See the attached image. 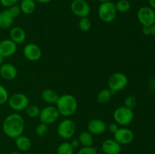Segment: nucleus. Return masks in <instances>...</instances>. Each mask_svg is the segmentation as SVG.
<instances>
[{
	"label": "nucleus",
	"instance_id": "1",
	"mask_svg": "<svg viewBox=\"0 0 155 154\" xmlns=\"http://www.w3.org/2000/svg\"><path fill=\"white\" fill-rule=\"evenodd\" d=\"M2 128L7 137L15 139L23 134L25 128V122L19 113H11L4 119Z\"/></svg>",
	"mask_w": 155,
	"mask_h": 154
},
{
	"label": "nucleus",
	"instance_id": "2",
	"mask_svg": "<svg viewBox=\"0 0 155 154\" xmlns=\"http://www.w3.org/2000/svg\"><path fill=\"white\" fill-rule=\"evenodd\" d=\"M55 104L61 116L64 117L73 116L77 112L78 107L77 98L70 94H65L59 96Z\"/></svg>",
	"mask_w": 155,
	"mask_h": 154
},
{
	"label": "nucleus",
	"instance_id": "3",
	"mask_svg": "<svg viewBox=\"0 0 155 154\" xmlns=\"http://www.w3.org/2000/svg\"><path fill=\"white\" fill-rule=\"evenodd\" d=\"M117 11L116 6L111 1L101 2L98 8V16L104 23H111L116 19Z\"/></svg>",
	"mask_w": 155,
	"mask_h": 154
},
{
	"label": "nucleus",
	"instance_id": "4",
	"mask_svg": "<svg viewBox=\"0 0 155 154\" xmlns=\"http://www.w3.org/2000/svg\"><path fill=\"white\" fill-rule=\"evenodd\" d=\"M113 117L114 122L120 126H126L133 122L134 119V113L133 110H131L125 106H121L114 110Z\"/></svg>",
	"mask_w": 155,
	"mask_h": 154
},
{
	"label": "nucleus",
	"instance_id": "5",
	"mask_svg": "<svg viewBox=\"0 0 155 154\" xmlns=\"http://www.w3.org/2000/svg\"><path fill=\"white\" fill-rule=\"evenodd\" d=\"M129 82L127 75L122 72H114L109 77L107 80L108 88L113 92V94L124 90L127 86Z\"/></svg>",
	"mask_w": 155,
	"mask_h": 154
},
{
	"label": "nucleus",
	"instance_id": "6",
	"mask_svg": "<svg viewBox=\"0 0 155 154\" xmlns=\"http://www.w3.org/2000/svg\"><path fill=\"white\" fill-rule=\"evenodd\" d=\"M77 129V125L72 119H63L57 128L58 134L64 140L71 139L74 135Z\"/></svg>",
	"mask_w": 155,
	"mask_h": 154
},
{
	"label": "nucleus",
	"instance_id": "7",
	"mask_svg": "<svg viewBox=\"0 0 155 154\" xmlns=\"http://www.w3.org/2000/svg\"><path fill=\"white\" fill-rule=\"evenodd\" d=\"M8 104L11 109L17 112L25 110L30 104V100L26 95L23 93H15L9 97Z\"/></svg>",
	"mask_w": 155,
	"mask_h": 154
},
{
	"label": "nucleus",
	"instance_id": "8",
	"mask_svg": "<svg viewBox=\"0 0 155 154\" xmlns=\"http://www.w3.org/2000/svg\"><path fill=\"white\" fill-rule=\"evenodd\" d=\"M137 19L142 27H151L155 24V10L150 6L141 7L137 11Z\"/></svg>",
	"mask_w": 155,
	"mask_h": 154
},
{
	"label": "nucleus",
	"instance_id": "9",
	"mask_svg": "<svg viewBox=\"0 0 155 154\" xmlns=\"http://www.w3.org/2000/svg\"><path fill=\"white\" fill-rule=\"evenodd\" d=\"M60 116L61 115L58 110L57 107H54V106L49 105L45 107L41 110L39 119L40 120V122H43V123L48 125L50 124L57 122Z\"/></svg>",
	"mask_w": 155,
	"mask_h": 154
},
{
	"label": "nucleus",
	"instance_id": "10",
	"mask_svg": "<svg viewBox=\"0 0 155 154\" xmlns=\"http://www.w3.org/2000/svg\"><path fill=\"white\" fill-rule=\"evenodd\" d=\"M71 8L73 13L78 18H86L90 14L91 8L86 0H74L71 2Z\"/></svg>",
	"mask_w": 155,
	"mask_h": 154
},
{
	"label": "nucleus",
	"instance_id": "11",
	"mask_svg": "<svg viewBox=\"0 0 155 154\" xmlns=\"http://www.w3.org/2000/svg\"><path fill=\"white\" fill-rule=\"evenodd\" d=\"M114 139L120 145H127L134 140V134L130 128L120 127L119 129L114 134Z\"/></svg>",
	"mask_w": 155,
	"mask_h": 154
},
{
	"label": "nucleus",
	"instance_id": "12",
	"mask_svg": "<svg viewBox=\"0 0 155 154\" xmlns=\"http://www.w3.org/2000/svg\"><path fill=\"white\" fill-rule=\"evenodd\" d=\"M23 54L26 59L32 62L38 61L42 57V50L40 47L35 43H28L24 47Z\"/></svg>",
	"mask_w": 155,
	"mask_h": 154
},
{
	"label": "nucleus",
	"instance_id": "13",
	"mask_svg": "<svg viewBox=\"0 0 155 154\" xmlns=\"http://www.w3.org/2000/svg\"><path fill=\"white\" fill-rule=\"evenodd\" d=\"M18 50L17 44L12 39H5L0 41V54L3 57H10L13 56Z\"/></svg>",
	"mask_w": 155,
	"mask_h": 154
},
{
	"label": "nucleus",
	"instance_id": "14",
	"mask_svg": "<svg viewBox=\"0 0 155 154\" xmlns=\"http://www.w3.org/2000/svg\"><path fill=\"white\" fill-rule=\"evenodd\" d=\"M107 125L105 122L99 119H91L87 125V131L92 134L99 135L105 132Z\"/></svg>",
	"mask_w": 155,
	"mask_h": 154
},
{
	"label": "nucleus",
	"instance_id": "15",
	"mask_svg": "<svg viewBox=\"0 0 155 154\" xmlns=\"http://www.w3.org/2000/svg\"><path fill=\"white\" fill-rule=\"evenodd\" d=\"M18 75L16 66L10 63H5L0 66V75L4 79L11 81L15 79Z\"/></svg>",
	"mask_w": 155,
	"mask_h": 154
},
{
	"label": "nucleus",
	"instance_id": "16",
	"mask_svg": "<svg viewBox=\"0 0 155 154\" xmlns=\"http://www.w3.org/2000/svg\"><path fill=\"white\" fill-rule=\"evenodd\" d=\"M101 150L104 154H120L121 145L114 139H106L101 143Z\"/></svg>",
	"mask_w": 155,
	"mask_h": 154
},
{
	"label": "nucleus",
	"instance_id": "17",
	"mask_svg": "<svg viewBox=\"0 0 155 154\" xmlns=\"http://www.w3.org/2000/svg\"><path fill=\"white\" fill-rule=\"evenodd\" d=\"M9 36H10V39H12L17 45L24 43L27 39L25 30L21 27H12L9 32Z\"/></svg>",
	"mask_w": 155,
	"mask_h": 154
},
{
	"label": "nucleus",
	"instance_id": "18",
	"mask_svg": "<svg viewBox=\"0 0 155 154\" xmlns=\"http://www.w3.org/2000/svg\"><path fill=\"white\" fill-rule=\"evenodd\" d=\"M15 18L9 13L8 9L0 11V28L2 30H8L11 28L14 23Z\"/></svg>",
	"mask_w": 155,
	"mask_h": 154
},
{
	"label": "nucleus",
	"instance_id": "19",
	"mask_svg": "<svg viewBox=\"0 0 155 154\" xmlns=\"http://www.w3.org/2000/svg\"><path fill=\"white\" fill-rule=\"evenodd\" d=\"M15 145L17 148L21 152H27L30 150L32 146L31 140L27 136L21 134L15 138Z\"/></svg>",
	"mask_w": 155,
	"mask_h": 154
},
{
	"label": "nucleus",
	"instance_id": "20",
	"mask_svg": "<svg viewBox=\"0 0 155 154\" xmlns=\"http://www.w3.org/2000/svg\"><path fill=\"white\" fill-rule=\"evenodd\" d=\"M41 98L44 102L49 104H55L59 96L57 92L51 88L44 89L41 93Z\"/></svg>",
	"mask_w": 155,
	"mask_h": 154
},
{
	"label": "nucleus",
	"instance_id": "21",
	"mask_svg": "<svg viewBox=\"0 0 155 154\" xmlns=\"http://www.w3.org/2000/svg\"><path fill=\"white\" fill-rule=\"evenodd\" d=\"M21 13L24 14H32L36 11V2L34 0H22L20 4Z\"/></svg>",
	"mask_w": 155,
	"mask_h": 154
},
{
	"label": "nucleus",
	"instance_id": "22",
	"mask_svg": "<svg viewBox=\"0 0 155 154\" xmlns=\"http://www.w3.org/2000/svg\"><path fill=\"white\" fill-rule=\"evenodd\" d=\"M78 140L80 141V145L83 146H92L94 143L93 134H91L88 131H82L79 134Z\"/></svg>",
	"mask_w": 155,
	"mask_h": 154
},
{
	"label": "nucleus",
	"instance_id": "23",
	"mask_svg": "<svg viewBox=\"0 0 155 154\" xmlns=\"http://www.w3.org/2000/svg\"><path fill=\"white\" fill-rule=\"evenodd\" d=\"M113 95V92L110 89L104 88L98 92V95H97V101L101 104H107L110 101Z\"/></svg>",
	"mask_w": 155,
	"mask_h": 154
},
{
	"label": "nucleus",
	"instance_id": "24",
	"mask_svg": "<svg viewBox=\"0 0 155 154\" xmlns=\"http://www.w3.org/2000/svg\"><path fill=\"white\" fill-rule=\"evenodd\" d=\"M57 154H74V149L70 142H63L57 148Z\"/></svg>",
	"mask_w": 155,
	"mask_h": 154
},
{
	"label": "nucleus",
	"instance_id": "25",
	"mask_svg": "<svg viewBox=\"0 0 155 154\" xmlns=\"http://www.w3.org/2000/svg\"><path fill=\"white\" fill-rule=\"evenodd\" d=\"M117 12L120 13H126L128 12L131 8V4L128 0H118L115 4Z\"/></svg>",
	"mask_w": 155,
	"mask_h": 154
},
{
	"label": "nucleus",
	"instance_id": "26",
	"mask_svg": "<svg viewBox=\"0 0 155 154\" xmlns=\"http://www.w3.org/2000/svg\"><path fill=\"white\" fill-rule=\"evenodd\" d=\"M40 111L41 110L39 109V107L36 105H33V104H29L28 107L25 109L27 116L30 118H33V119L39 117Z\"/></svg>",
	"mask_w": 155,
	"mask_h": 154
},
{
	"label": "nucleus",
	"instance_id": "27",
	"mask_svg": "<svg viewBox=\"0 0 155 154\" xmlns=\"http://www.w3.org/2000/svg\"><path fill=\"white\" fill-rule=\"evenodd\" d=\"M79 28L81 31L83 32H87L89 31L92 27V23H91L90 20L88 18V17L86 18H80V21L78 23Z\"/></svg>",
	"mask_w": 155,
	"mask_h": 154
},
{
	"label": "nucleus",
	"instance_id": "28",
	"mask_svg": "<svg viewBox=\"0 0 155 154\" xmlns=\"http://www.w3.org/2000/svg\"><path fill=\"white\" fill-rule=\"evenodd\" d=\"M48 131V126L46 124L43 123V122H40L36 125V128H35V132H36V135L38 137H45L47 134Z\"/></svg>",
	"mask_w": 155,
	"mask_h": 154
},
{
	"label": "nucleus",
	"instance_id": "29",
	"mask_svg": "<svg viewBox=\"0 0 155 154\" xmlns=\"http://www.w3.org/2000/svg\"><path fill=\"white\" fill-rule=\"evenodd\" d=\"M137 98L133 95H130V96L127 97L124 100V106L131 109V110H133L137 106Z\"/></svg>",
	"mask_w": 155,
	"mask_h": 154
},
{
	"label": "nucleus",
	"instance_id": "30",
	"mask_svg": "<svg viewBox=\"0 0 155 154\" xmlns=\"http://www.w3.org/2000/svg\"><path fill=\"white\" fill-rule=\"evenodd\" d=\"M8 91L5 88V87L0 84V105H3V104L8 103Z\"/></svg>",
	"mask_w": 155,
	"mask_h": 154
},
{
	"label": "nucleus",
	"instance_id": "31",
	"mask_svg": "<svg viewBox=\"0 0 155 154\" xmlns=\"http://www.w3.org/2000/svg\"><path fill=\"white\" fill-rule=\"evenodd\" d=\"M77 154H98V152L94 146H83L79 149Z\"/></svg>",
	"mask_w": 155,
	"mask_h": 154
},
{
	"label": "nucleus",
	"instance_id": "32",
	"mask_svg": "<svg viewBox=\"0 0 155 154\" xmlns=\"http://www.w3.org/2000/svg\"><path fill=\"white\" fill-rule=\"evenodd\" d=\"M8 10L9 13L12 14V16L14 18H18V17L21 14V8H20V6L18 5L17 4L9 7L8 8Z\"/></svg>",
	"mask_w": 155,
	"mask_h": 154
},
{
	"label": "nucleus",
	"instance_id": "33",
	"mask_svg": "<svg viewBox=\"0 0 155 154\" xmlns=\"http://www.w3.org/2000/svg\"><path fill=\"white\" fill-rule=\"evenodd\" d=\"M18 0H0V3L3 7H5L8 8L11 6L16 5Z\"/></svg>",
	"mask_w": 155,
	"mask_h": 154
},
{
	"label": "nucleus",
	"instance_id": "34",
	"mask_svg": "<svg viewBox=\"0 0 155 154\" xmlns=\"http://www.w3.org/2000/svg\"><path fill=\"white\" fill-rule=\"evenodd\" d=\"M120 128V125L118 124H117L116 122H111L110 124H109L108 125V130L110 133L112 134H114Z\"/></svg>",
	"mask_w": 155,
	"mask_h": 154
},
{
	"label": "nucleus",
	"instance_id": "35",
	"mask_svg": "<svg viewBox=\"0 0 155 154\" xmlns=\"http://www.w3.org/2000/svg\"><path fill=\"white\" fill-rule=\"evenodd\" d=\"M142 32L145 36H150L151 35V27H142Z\"/></svg>",
	"mask_w": 155,
	"mask_h": 154
},
{
	"label": "nucleus",
	"instance_id": "36",
	"mask_svg": "<svg viewBox=\"0 0 155 154\" xmlns=\"http://www.w3.org/2000/svg\"><path fill=\"white\" fill-rule=\"evenodd\" d=\"M70 143H71V146H73V148H74V149H75L76 148H78L80 145V141H79L78 139H74V140H71V142H70Z\"/></svg>",
	"mask_w": 155,
	"mask_h": 154
},
{
	"label": "nucleus",
	"instance_id": "37",
	"mask_svg": "<svg viewBox=\"0 0 155 154\" xmlns=\"http://www.w3.org/2000/svg\"><path fill=\"white\" fill-rule=\"evenodd\" d=\"M149 87L153 91H155V76L151 78L149 81Z\"/></svg>",
	"mask_w": 155,
	"mask_h": 154
},
{
	"label": "nucleus",
	"instance_id": "38",
	"mask_svg": "<svg viewBox=\"0 0 155 154\" xmlns=\"http://www.w3.org/2000/svg\"><path fill=\"white\" fill-rule=\"evenodd\" d=\"M34 1L38 3H40V4H47V3L51 2L52 0H34Z\"/></svg>",
	"mask_w": 155,
	"mask_h": 154
},
{
	"label": "nucleus",
	"instance_id": "39",
	"mask_svg": "<svg viewBox=\"0 0 155 154\" xmlns=\"http://www.w3.org/2000/svg\"><path fill=\"white\" fill-rule=\"evenodd\" d=\"M148 4L150 7L155 10V0H148Z\"/></svg>",
	"mask_w": 155,
	"mask_h": 154
},
{
	"label": "nucleus",
	"instance_id": "40",
	"mask_svg": "<svg viewBox=\"0 0 155 154\" xmlns=\"http://www.w3.org/2000/svg\"><path fill=\"white\" fill-rule=\"evenodd\" d=\"M151 35L155 37V24L151 27Z\"/></svg>",
	"mask_w": 155,
	"mask_h": 154
},
{
	"label": "nucleus",
	"instance_id": "41",
	"mask_svg": "<svg viewBox=\"0 0 155 154\" xmlns=\"http://www.w3.org/2000/svg\"><path fill=\"white\" fill-rule=\"evenodd\" d=\"M3 61H4V57H3L0 54V66H1L2 63H3Z\"/></svg>",
	"mask_w": 155,
	"mask_h": 154
},
{
	"label": "nucleus",
	"instance_id": "42",
	"mask_svg": "<svg viewBox=\"0 0 155 154\" xmlns=\"http://www.w3.org/2000/svg\"><path fill=\"white\" fill-rule=\"evenodd\" d=\"M10 154H21L20 152H18V151H13V152H11Z\"/></svg>",
	"mask_w": 155,
	"mask_h": 154
},
{
	"label": "nucleus",
	"instance_id": "43",
	"mask_svg": "<svg viewBox=\"0 0 155 154\" xmlns=\"http://www.w3.org/2000/svg\"><path fill=\"white\" fill-rule=\"evenodd\" d=\"M98 1H99L100 2H109V1H111V0H98Z\"/></svg>",
	"mask_w": 155,
	"mask_h": 154
}]
</instances>
